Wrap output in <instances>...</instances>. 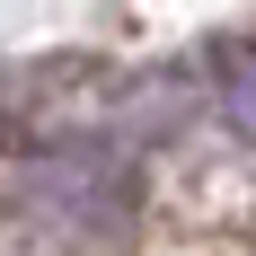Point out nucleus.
I'll use <instances>...</instances> for the list:
<instances>
[{
	"label": "nucleus",
	"mask_w": 256,
	"mask_h": 256,
	"mask_svg": "<svg viewBox=\"0 0 256 256\" xmlns=\"http://www.w3.org/2000/svg\"><path fill=\"white\" fill-rule=\"evenodd\" d=\"M132 204H142V177H132L115 150H62L44 177H36L44 230H71V238H124Z\"/></svg>",
	"instance_id": "1"
},
{
	"label": "nucleus",
	"mask_w": 256,
	"mask_h": 256,
	"mask_svg": "<svg viewBox=\"0 0 256 256\" xmlns=\"http://www.w3.org/2000/svg\"><path fill=\"white\" fill-rule=\"evenodd\" d=\"M212 98H221V124L256 150V44H230L212 62Z\"/></svg>",
	"instance_id": "2"
}]
</instances>
